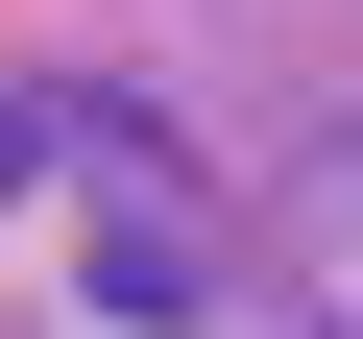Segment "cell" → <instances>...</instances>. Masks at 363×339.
Instances as JSON below:
<instances>
[{
    "mask_svg": "<svg viewBox=\"0 0 363 339\" xmlns=\"http://www.w3.org/2000/svg\"><path fill=\"white\" fill-rule=\"evenodd\" d=\"M73 194H97V291H121V315H194V267H218V243H194V170H169L145 121H97Z\"/></svg>",
    "mask_w": 363,
    "mask_h": 339,
    "instance_id": "6da1fadb",
    "label": "cell"
},
{
    "mask_svg": "<svg viewBox=\"0 0 363 339\" xmlns=\"http://www.w3.org/2000/svg\"><path fill=\"white\" fill-rule=\"evenodd\" d=\"M291 315L363 339V145H291Z\"/></svg>",
    "mask_w": 363,
    "mask_h": 339,
    "instance_id": "7a4b0ae2",
    "label": "cell"
},
{
    "mask_svg": "<svg viewBox=\"0 0 363 339\" xmlns=\"http://www.w3.org/2000/svg\"><path fill=\"white\" fill-rule=\"evenodd\" d=\"M0 194H25V121H0Z\"/></svg>",
    "mask_w": 363,
    "mask_h": 339,
    "instance_id": "3957f363",
    "label": "cell"
}]
</instances>
